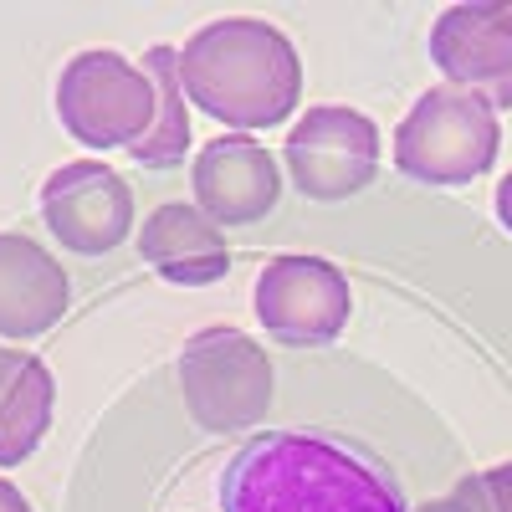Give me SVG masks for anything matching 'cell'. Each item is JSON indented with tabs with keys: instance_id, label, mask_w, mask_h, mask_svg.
<instances>
[{
	"instance_id": "obj_10",
	"label": "cell",
	"mask_w": 512,
	"mask_h": 512,
	"mask_svg": "<svg viewBox=\"0 0 512 512\" xmlns=\"http://www.w3.org/2000/svg\"><path fill=\"white\" fill-rule=\"evenodd\" d=\"M190 190H195V205L216 226H256L277 205L282 180H277V159L256 139L226 134L195 154Z\"/></svg>"
},
{
	"instance_id": "obj_8",
	"label": "cell",
	"mask_w": 512,
	"mask_h": 512,
	"mask_svg": "<svg viewBox=\"0 0 512 512\" xmlns=\"http://www.w3.org/2000/svg\"><path fill=\"white\" fill-rule=\"evenodd\" d=\"M41 216L77 256H108L134 231V190L98 159H72L41 185Z\"/></svg>"
},
{
	"instance_id": "obj_18",
	"label": "cell",
	"mask_w": 512,
	"mask_h": 512,
	"mask_svg": "<svg viewBox=\"0 0 512 512\" xmlns=\"http://www.w3.org/2000/svg\"><path fill=\"white\" fill-rule=\"evenodd\" d=\"M420 512H472V507H466L461 497H441V502H425Z\"/></svg>"
},
{
	"instance_id": "obj_2",
	"label": "cell",
	"mask_w": 512,
	"mask_h": 512,
	"mask_svg": "<svg viewBox=\"0 0 512 512\" xmlns=\"http://www.w3.org/2000/svg\"><path fill=\"white\" fill-rule=\"evenodd\" d=\"M185 98L231 128H277L303 93L297 47L272 21H210L180 47Z\"/></svg>"
},
{
	"instance_id": "obj_13",
	"label": "cell",
	"mask_w": 512,
	"mask_h": 512,
	"mask_svg": "<svg viewBox=\"0 0 512 512\" xmlns=\"http://www.w3.org/2000/svg\"><path fill=\"white\" fill-rule=\"evenodd\" d=\"M57 379L36 354L0 344V466H21L52 431Z\"/></svg>"
},
{
	"instance_id": "obj_7",
	"label": "cell",
	"mask_w": 512,
	"mask_h": 512,
	"mask_svg": "<svg viewBox=\"0 0 512 512\" xmlns=\"http://www.w3.org/2000/svg\"><path fill=\"white\" fill-rule=\"evenodd\" d=\"M251 308L277 344L318 349L349 323V277L323 256H272L256 277Z\"/></svg>"
},
{
	"instance_id": "obj_14",
	"label": "cell",
	"mask_w": 512,
	"mask_h": 512,
	"mask_svg": "<svg viewBox=\"0 0 512 512\" xmlns=\"http://www.w3.org/2000/svg\"><path fill=\"white\" fill-rule=\"evenodd\" d=\"M139 67L154 82V123L139 144H128V154L144 169H175L190 154V108H185V88H180V52L149 47Z\"/></svg>"
},
{
	"instance_id": "obj_12",
	"label": "cell",
	"mask_w": 512,
	"mask_h": 512,
	"mask_svg": "<svg viewBox=\"0 0 512 512\" xmlns=\"http://www.w3.org/2000/svg\"><path fill=\"white\" fill-rule=\"evenodd\" d=\"M139 256L175 287H210L231 272L226 231L200 205H159L139 231Z\"/></svg>"
},
{
	"instance_id": "obj_4",
	"label": "cell",
	"mask_w": 512,
	"mask_h": 512,
	"mask_svg": "<svg viewBox=\"0 0 512 512\" xmlns=\"http://www.w3.org/2000/svg\"><path fill=\"white\" fill-rule=\"evenodd\" d=\"M180 390L200 431H251L272 410V359L241 328H200L180 354Z\"/></svg>"
},
{
	"instance_id": "obj_15",
	"label": "cell",
	"mask_w": 512,
	"mask_h": 512,
	"mask_svg": "<svg viewBox=\"0 0 512 512\" xmlns=\"http://www.w3.org/2000/svg\"><path fill=\"white\" fill-rule=\"evenodd\" d=\"M451 497H461L472 512H512V461L487 466V472H477V477H466Z\"/></svg>"
},
{
	"instance_id": "obj_17",
	"label": "cell",
	"mask_w": 512,
	"mask_h": 512,
	"mask_svg": "<svg viewBox=\"0 0 512 512\" xmlns=\"http://www.w3.org/2000/svg\"><path fill=\"white\" fill-rule=\"evenodd\" d=\"M0 512H31V502H26V497H21V492L6 482V477H0Z\"/></svg>"
},
{
	"instance_id": "obj_6",
	"label": "cell",
	"mask_w": 512,
	"mask_h": 512,
	"mask_svg": "<svg viewBox=\"0 0 512 512\" xmlns=\"http://www.w3.org/2000/svg\"><path fill=\"white\" fill-rule=\"evenodd\" d=\"M297 195L308 200H349L369 190L379 175V128L359 108L323 103L297 118V128L282 144Z\"/></svg>"
},
{
	"instance_id": "obj_16",
	"label": "cell",
	"mask_w": 512,
	"mask_h": 512,
	"mask_svg": "<svg viewBox=\"0 0 512 512\" xmlns=\"http://www.w3.org/2000/svg\"><path fill=\"white\" fill-rule=\"evenodd\" d=\"M497 221L512 231V169L502 175V185H497Z\"/></svg>"
},
{
	"instance_id": "obj_3",
	"label": "cell",
	"mask_w": 512,
	"mask_h": 512,
	"mask_svg": "<svg viewBox=\"0 0 512 512\" xmlns=\"http://www.w3.org/2000/svg\"><path fill=\"white\" fill-rule=\"evenodd\" d=\"M502 123L487 108V98L466 88L420 93V103L395 128V169L420 185H472L497 164Z\"/></svg>"
},
{
	"instance_id": "obj_11",
	"label": "cell",
	"mask_w": 512,
	"mask_h": 512,
	"mask_svg": "<svg viewBox=\"0 0 512 512\" xmlns=\"http://www.w3.org/2000/svg\"><path fill=\"white\" fill-rule=\"evenodd\" d=\"M72 303L67 272L31 236H0V338H41L62 323Z\"/></svg>"
},
{
	"instance_id": "obj_9",
	"label": "cell",
	"mask_w": 512,
	"mask_h": 512,
	"mask_svg": "<svg viewBox=\"0 0 512 512\" xmlns=\"http://www.w3.org/2000/svg\"><path fill=\"white\" fill-rule=\"evenodd\" d=\"M431 62L451 88L487 98V108H512V0H466L441 11L431 26Z\"/></svg>"
},
{
	"instance_id": "obj_1",
	"label": "cell",
	"mask_w": 512,
	"mask_h": 512,
	"mask_svg": "<svg viewBox=\"0 0 512 512\" xmlns=\"http://www.w3.org/2000/svg\"><path fill=\"white\" fill-rule=\"evenodd\" d=\"M226 512H405L384 466L323 431H262L221 472Z\"/></svg>"
},
{
	"instance_id": "obj_5",
	"label": "cell",
	"mask_w": 512,
	"mask_h": 512,
	"mask_svg": "<svg viewBox=\"0 0 512 512\" xmlns=\"http://www.w3.org/2000/svg\"><path fill=\"white\" fill-rule=\"evenodd\" d=\"M57 118L88 149H128L154 123V82L118 52H77L57 77Z\"/></svg>"
}]
</instances>
